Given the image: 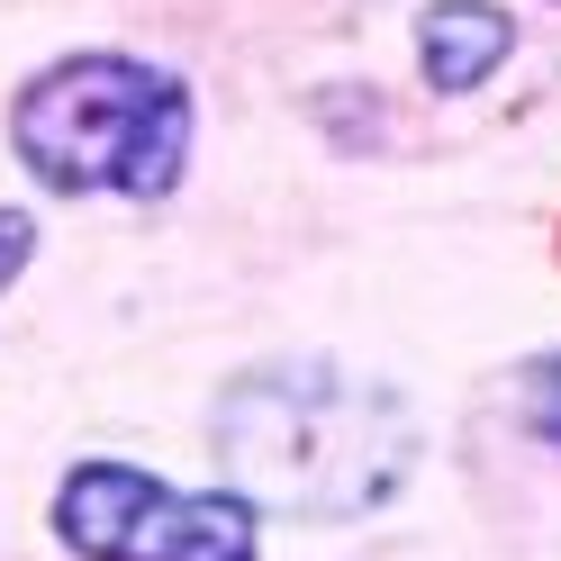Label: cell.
Segmentation results:
<instances>
[{"mask_svg": "<svg viewBox=\"0 0 561 561\" xmlns=\"http://www.w3.org/2000/svg\"><path fill=\"white\" fill-rule=\"evenodd\" d=\"M218 462L236 480V499L344 525V516H371L408 480L416 426L363 371L272 363V371H244L218 399Z\"/></svg>", "mask_w": 561, "mask_h": 561, "instance_id": "obj_1", "label": "cell"}, {"mask_svg": "<svg viewBox=\"0 0 561 561\" xmlns=\"http://www.w3.org/2000/svg\"><path fill=\"white\" fill-rule=\"evenodd\" d=\"M10 146L64 199L82 191L163 199L191 163V91L136 55H73L19 91Z\"/></svg>", "mask_w": 561, "mask_h": 561, "instance_id": "obj_2", "label": "cell"}, {"mask_svg": "<svg viewBox=\"0 0 561 561\" xmlns=\"http://www.w3.org/2000/svg\"><path fill=\"white\" fill-rule=\"evenodd\" d=\"M55 525L91 561H254V499H191L127 462H82L55 489Z\"/></svg>", "mask_w": 561, "mask_h": 561, "instance_id": "obj_3", "label": "cell"}, {"mask_svg": "<svg viewBox=\"0 0 561 561\" xmlns=\"http://www.w3.org/2000/svg\"><path fill=\"white\" fill-rule=\"evenodd\" d=\"M507 55H516V19L499 0H435L416 19V64H426L435 91H480Z\"/></svg>", "mask_w": 561, "mask_h": 561, "instance_id": "obj_4", "label": "cell"}, {"mask_svg": "<svg viewBox=\"0 0 561 561\" xmlns=\"http://www.w3.org/2000/svg\"><path fill=\"white\" fill-rule=\"evenodd\" d=\"M525 416H535V435H543V444L561 453V354L525 371Z\"/></svg>", "mask_w": 561, "mask_h": 561, "instance_id": "obj_5", "label": "cell"}, {"mask_svg": "<svg viewBox=\"0 0 561 561\" xmlns=\"http://www.w3.org/2000/svg\"><path fill=\"white\" fill-rule=\"evenodd\" d=\"M27 236H37V227H27L19 208H0V290L19 280V263H27Z\"/></svg>", "mask_w": 561, "mask_h": 561, "instance_id": "obj_6", "label": "cell"}]
</instances>
